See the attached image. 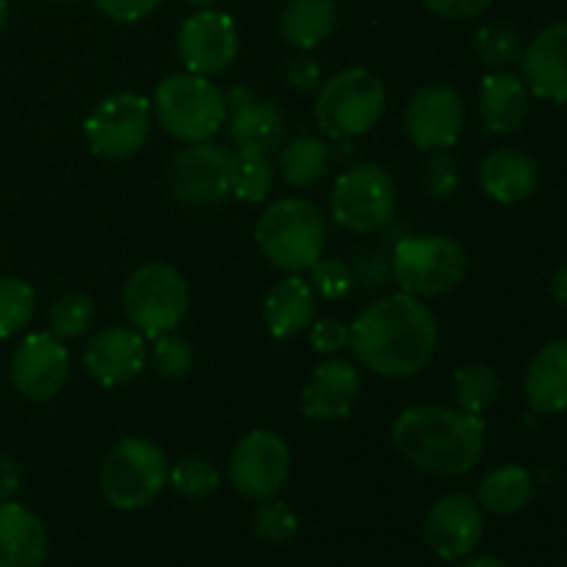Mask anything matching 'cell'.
Returning <instances> with one entry per match:
<instances>
[{
	"label": "cell",
	"instance_id": "d6a6232c",
	"mask_svg": "<svg viewBox=\"0 0 567 567\" xmlns=\"http://www.w3.org/2000/svg\"><path fill=\"white\" fill-rule=\"evenodd\" d=\"M94 299L83 291H66L50 308L48 321L50 332L61 341H72V338H81L83 332H89V327L94 324Z\"/></svg>",
	"mask_w": 567,
	"mask_h": 567
},
{
	"label": "cell",
	"instance_id": "681fc988",
	"mask_svg": "<svg viewBox=\"0 0 567 567\" xmlns=\"http://www.w3.org/2000/svg\"><path fill=\"white\" fill-rule=\"evenodd\" d=\"M55 3H75V0H55Z\"/></svg>",
	"mask_w": 567,
	"mask_h": 567
},
{
	"label": "cell",
	"instance_id": "8fae6325",
	"mask_svg": "<svg viewBox=\"0 0 567 567\" xmlns=\"http://www.w3.org/2000/svg\"><path fill=\"white\" fill-rule=\"evenodd\" d=\"M169 194L183 208H214L233 197V150L210 142L186 144L172 155Z\"/></svg>",
	"mask_w": 567,
	"mask_h": 567
},
{
	"label": "cell",
	"instance_id": "7dc6e473",
	"mask_svg": "<svg viewBox=\"0 0 567 567\" xmlns=\"http://www.w3.org/2000/svg\"><path fill=\"white\" fill-rule=\"evenodd\" d=\"M6 22H9V0H0V31L6 28Z\"/></svg>",
	"mask_w": 567,
	"mask_h": 567
},
{
	"label": "cell",
	"instance_id": "ba28073f",
	"mask_svg": "<svg viewBox=\"0 0 567 567\" xmlns=\"http://www.w3.org/2000/svg\"><path fill=\"white\" fill-rule=\"evenodd\" d=\"M192 308V291L186 277L169 264H144L122 286V310L127 324L144 338H158L175 332L186 321Z\"/></svg>",
	"mask_w": 567,
	"mask_h": 567
},
{
	"label": "cell",
	"instance_id": "ffe728a7",
	"mask_svg": "<svg viewBox=\"0 0 567 567\" xmlns=\"http://www.w3.org/2000/svg\"><path fill=\"white\" fill-rule=\"evenodd\" d=\"M524 81L535 97L567 103V20L543 28L520 55Z\"/></svg>",
	"mask_w": 567,
	"mask_h": 567
},
{
	"label": "cell",
	"instance_id": "7bdbcfd3",
	"mask_svg": "<svg viewBox=\"0 0 567 567\" xmlns=\"http://www.w3.org/2000/svg\"><path fill=\"white\" fill-rule=\"evenodd\" d=\"M421 3L443 20H471V17L491 9L493 0H421Z\"/></svg>",
	"mask_w": 567,
	"mask_h": 567
},
{
	"label": "cell",
	"instance_id": "bcb514c9",
	"mask_svg": "<svg viewBox=\"0 0 567 567\" xmlns=\"http://www.w3.org/2000/svg\"><path fill=\"white\" fill-rule=\"evenodd\" d=\"M460 567H509V565L498 557H474V559H465Z\"/></svg>",
	"mask_w": 567,
	"mask_h": 567
},
{
	"label": "cell",
	"instance_id": "4dcf8cb0",
	"mask_svg": "<svg viewBox=\"0 0 567 567\" xmlns=\"http://www.w3.org/2000/svg\"><path fill=\"white\" fill-rule=\"evenodd\" d=\"M37 313V291L14 275H0V341L17 336Z\"/></svg>",
	"mask_w": 567,
	"mask_h": 567
},
{
	"label": "cell",
	"instance_id": "ee69618b",
	"mask_svg": "<svg viewBox=\"0 0 567 567\" xmlns=\"http://www.w3.org/2000/svg\"><path fill=\"white\" fill-rule=\"evenodd\" d=\"M22 487V468L14 457L0 454V502H11Z\"/></svg>",
	"mask_w": 567,
	"mask_h": 567
},
{
	"label": "cell",
	"instance_id": "3957f363",
	"mask_svg": "<svg viewBox=\"0 0 567 567\" xmlns=\"http://www.w3.org/2000/svg\"><path fill=\"white\" fill-rule=\"evenodd\" d=\"M255 244L271 266L288 275H302L310 271L316 260L324 258V214L310 199H275L255 225Z\"/></svg>",
	"mask_w": 567,
	"mask_h": 567
},
{
	"label": "cell",
	"instance_id": "d4e9b609",
	"mask_svg": "<svg viewBox=\"0 0 567 567\" xmlns=\"http://www.w3.org/2000/svg\"><path fill=\"white\" fill-rule=\"evenodd\" d=\"M524 396L540 415H557L567 410V338L546 343L532 358L524 377Z\"/></svg>",
	"mask_w": 567,
	"mask_h": 567
},
{
	"label": "cell",
	"instance_id": "7a4b0ae2",
	"mask_svg": "<svg viewBox=\"0 0 567 567\" xmlns=\"http://www.w3.org/2000/svg\"><path fill=\"white\" fill-rule=\"evenodd\" d=\"M393 446L413 468L441 480L471 474L487 446L485 421L460 408L415 404L393 421Z\"/></svg>",
	"mask_w": 567,
	"mask_h": 567
},
{
	"label": "cell",
	"instance_id": "ac0fdd59",
	"mask_svg": "<svg viewBox=\"0 0 567 567\" xmlns=\"http://www.w3.org/2000/svg\"><path fill=\"white\" fill-rule=\"evenodd\" d=\"M227 100V136L236 150H260L271 155L282 147L286 138V116L275 100L252 92L247 86H233Z\"/></svg>",
	"mask_w": 567,
	"mask_h": 567
},
{
	"label": "cell",
	"instance_id": "2e32d148",
	"mask_svg": "<svg viewBox=\"0 0 567 567\" xmlns=\"http://www.w3.org/2000/svg\"><path fill=\"white\" fill-rule=\"evenodd\" d=\"M482 532H485V515L480 502L468 493H446L426 513V543L432 554L446 563L468 557L480 546Z\"/></svg>",
	"mask_w": 567,
	"mask_h": 567
},
{
	"label": "cell",
	"instance_id": "74e56055",
	"mask_svg": "<svg viewBox=\"0 0 567 567\" xmlns=\"http://www.w3.org/2000/svg\"><path fill=\"white\" fill-rule=\"evenodd\" d=\"M460 181H463V172H460V164L449 153H432L430 161L424 166V186L432 197L449 199L460 188Z\"/></svg>",
	"mask_w": 567,
	"mask_h": 567
},
{
	"label": "cell",
	"instance_id": "c3c4849f",
	"mask_svg": "<svg viewBox=\"0 0 567 567\" xmlns=\"http://www.w3.org/2000/svg\"><path fill=\"white\" fill-rule=\"evenodd\" d=\"M188 6H194V9H210V6L216 3V0H186Z\"/></svg>",
	"mask_w": 567,
	"mask_h": 567
},
{
	"label": "cell",
	"instance_id": "9c48e42d",
	"mask_svg": "<svg viewBox=\"0 0 567 567\" xmlns=\"http://www.w3.org/2000/svg\"><path fill=\"white\" fill-rule=\"evenodd\" d=\"M330 216L354 236L385 230L396 216V183L380 164H358L341 172L330 192Z\"/></svg>",
	"mask_w": 567,
	"mask_h": 567
},
{
	"label": "cell",
	"instance_id": "9a60e30c",
	"mask_svg": "<svg viewBox=\"0 0 567 567\" xmlns=\"http://www.w3.org/2000/svg\"><path fill=\"white\" fill-rule=\"evenodd\" d=\"M70 349L53 332H31L11 354V385L28 402H50L70 380Z\"/></svg>",
	"mask_w": 567,
	"mask_h": 567
},
{
	"label": "cell",
	"instance_id": "d6986e66",
	"mask_svg": "<svg viewBox=\"0 0 567 567\" xmlns=\"http://www.w3.org/2000/svg\"><path fill=\"white\" fill-rule=\"evenodd\" d=\"M360 371L358 365L343 358H327L319 363L305 382L302 410L310 421L319 424H336L352 415L354 404L360 399Z\"/></svg>",
	"mask_w": 567,
	"mask_h": 567
},
{
	"label": "cell",
	"instance_id": "d590c367",
	"mask_svg": "<svg viewBox=\"0 0 567 567\" xmlns=\"http://www.w3.org/2000/svg\"><path fill=\"white\" fill-rule=\"evenodd\" d=\"M153 349H150V363L153 371L164 380H183L188 371L194 369V347L186 336L181 332H164V336L153 338Z\"/></svg>",
	"mask_w": 567,
	"mask_h": 567
},
{
	"label": "cell",
	"instance_id": "f1b7e54d",
	"mask_svg": "<svg viewBox=\"0 0 567 567\" xmlns=\"http://www.w3.org/2000/svg\"><path fill=\"white\" fill-rule=\"evenodd\" d=\"M502 393V377L493 365L471 363L460 365L452 377V396L460 410L471 415H482L498 402Z\"/></svg>",
	"mask_w": 567,
	"mask_h": 567
},
{
	"label": "cell",
	"instance_id": "cb8c5ba5",
	"mask_svg": "<svg viewBox=\"0 0 567 567\" xmlns=\"http://www.w3.org/2000/svg\"><path fill=\"white\" fill-rule=\"evenodd\" d=\"M316 319V291L305 277L288 275L277 280L264 297V324L280 341L297 338L313 324Z\"/></svg>",
	"mask_w": 567,
	"mask_h": 567
},
{
	"label": "cell",
	"instance_id": "e0dca14e",
	"mask_svg": "<svg viewBox=\"0 0 567 567\" xmlns=\"http://www.w3.org/2000/svg\"><path fill=\"white\" fill-rule=\"evenodd\" d=\"M150 363L147 338L133 327H105L83 349V369L100 388H122Z\"/></svg>",
	"mask_w": 567,
	"mask_h": 567
},
{
	"label": "cell",
	"instance_id": "52a82bcc",
	"mask_svg": "<svg viewBox=\"0 0 567 567\" xmlns=\"http://www.w3.org/2000/svg\"><path fill=\"white\" fill-rule=\"evenodd\" d=\"M391 275L410 297H443L468 275V252L452 236L410 233L393 244Z\"/></svg>",
	"mask_w": 567,
	"mask_h": 567
},
{
	"label": "cell",
	"instance_id": "484cf974",
	"mask_svg": "<svg viewBox=\"0 0 567 567\" xmlns=\"http://www.w3.org/2000/svg\"><path fill=\"white\" fill-rule=\"evenodd\" d=\"M338 25L336 0H288L277 20V33L297 50H313L332 37Z\"/></svg>",
	"mask_w": 567,
	"mask_h": 567
},
{
	"label": "cell",
	"instance_id": "f546056e",
	"mask_svg": "<svg viewBox=\"0 0 567 567\" xmlns=\"http://www.w3.org/2000/svg\"><path fill=\"white\" fill-rule=\"evenodd\" d=\"M277 169L271 155L260 150H236L233 153V197L241 203H264L275 188Z\"/></svg>",
	"mask_w": 567,
	"mask_h": 567
},
{
	"label": "cell",
	"instance_id": "4316f807",
	"mask_svg": "<svg viewBox=\"0 0 567 567\" xmlns=\"http://www.w3.org/2000/svg\"><path fill=\"white\" fill-rule=\"evenodd\" d=\"M535 496V476L524 465H498L491 468L476 485V502L485 513L515 515Z\"/></svg>",
	"mask_w": 567,
	"mask_h": 567
},
{
	"label": "cell",
	"instance_id": "277c9868",
	"mask_svg": "<svg viewBox=\"0 0 567 567\" xmlns=\"http://www.w3.org/2000/svg\"><path fill=\"white\" fill-rule=\"evenodd\" d=\"M153 116L177 142H210L225 127L227 100L210 78L175 72L155 86Z\"/></svg>",
	"mask_w": 567,
	"mask_h": 567
},
{
	"label": "cell",
	"instance_id": "5bb4252c",
	"mask_svg": "<svg viewBox=\"0 0 567 567\" xmlns=\"http://www.w3.org/2000/svg\"><path fill=\"white\" fill-rule=\"evenodd\" d=\"M465 127L463 94L449 83H426L404 109V131L419 150L441 153L460 142Z\"/></svg>",
	"mask_w": 567,
	"mask_h": 567
},
{
	"label": "cell",
	"instance_id": "ab89813d",
	"mask_svg": "<svg viewBox=\"0 0 567 567\" xmlns=\"http://www.w3.org/2000/svg\"><path fill=\"white\" fill-rule=\"evenodd\" d=\"M286 81L297 94H313L319 92L321 81V64L308 53V50H297L291 59L286 61Z\"/></svg>",
	"mask_w": 567,
	"mask_h": 567
},
{
	"label": "cell",
	"instance_id": "603a6c76",
	"mask_svg": "<svg viewBox=\"0 0 567 567\" xmlns=\"http://www.w3.org/2000/svg\"><path fill=\"white\" fill-rule=\"evenodd\" d=\"M48 557V529L28 507L0 502V567H42Z\"/></svg>",
	"mask_w": 567,
	"mask_h": 567
},
{
	"label": "cell",
	"instance_id": "5b68a950",
	"mask_svg": "<svg viewBox=\"0 0 567 567\" xmlns=\"http://www.w3.org/2000/svg\"><path fill=\"white\" fill-rule=\"evenodd\" d=\"M100 493L114 509L131 513L153 504L169 485V460L147 437H122L109 449L97 474Z\"/></svg>",
	"mask_w": 567,
	"mask_h": 567
},
{
	"label": "cell",
	"instance_id": "8d00e7d4",
	"mask_svg": "<svg viewBox=\"0 0 567 567\" xmlns=\"http://www.w3.org/2000/svg\"><path fill=\"white\" fill-rule=\"evenodd\" d=\"M354 282V269L341 258H321L310 266V288L327 302H343Z\"/></svg>",
	"mask_w": 567,
	"mask_h": 567
},
{
	"label": "cell",
	"instance_id": "e575fe53",
	"mask_svg": "<svg viewBox=\"0 0 567 567\" xmlns=\"http://www.w3.org/2000/svg\"><path fill=\"white\" fill-rule=\"evenodd\" d=\"M252 532L255 537H260L269 546H286V543H291L297 537L299 518L291 509V504L271 496L258 502V507H255Z\"/></svg>",
	"mask_w": 567,
	"mask_h": 567
},
{
	"label": "cell",
	"instance_id": "6da1fadb",
	"mask_svg": "<svg viewBox=\"0 0 567 567\" xmlns=\"http://www.w3.org/2000/svg\"><path fill=\"white\" fill-rule=\"evenodd\" d=\"M349 349L358 363L388 380H408L432 363L437 349V319L421 299L388 293L349 324Z\"/></svg>",
	"mask_w": 567,
	"mask_h": 567
},
{
	"label": "cell",
	"instance_id": "f35d334b",
	"mask_svg": "<svg viewBox=\"0 0 567 567\" xmlns=\"http://www.w3.org/2000/svg\"><path fill=\"white\" fill-rule=\"evenodd\" d=\"M308 341L319 354L336 358V354H341L343 349H349L352 330H349L347 321L341 319H321L308 327Z\"/></svg>",
	"mask_w": 567,
	"mask_h": 567
},
{
	"label": "cell",
	"instance_id": "7c38bea8",
	"mask_svg": "<svg viewBox=\"0 0 567 567\" xmlns=\"http://www.w3.org/2000/svg\"><path fill=\"white\" fill-rule=\"evenodd\" d=\"M291 474V449L277 432L252 430L236 443L227 460L233 491L252 502L277 496Z\"/></svg>",
	"mask_w": 567,
	"mask_h": 567
},
{
	"label": "cell",
	"instance_id": "7402d4cb",
	"mask_svg": "<svg viewBox=\"0 0 567 567\" xmlns=\"http://www.w3.org/2000/svg\"><path fill=\"white\" fill-rule=\"evenodd\" d=\"M480 186L493 203L518 205L540 186V169L535 158L515 147H498L480 164Z\"/></svg>",
	"mask_w": 567,
	"mask_h": 567
},
{
	"label": "cell",
	"instance_id": "83f0119b",
	"mask_svg": "<svg viewBox=\"0 0 567 567\" xmlns=\"http://www.w3.org/2000/svg\"><path fill=\"white\" fill-rule=\"evenodd\" d=\"M277 172L293 188H310L321 183L330 166V144L321 136L299 133L277 150Z\"/></svg>",
	"mask_w": 567,
	"mask_h": 567
},
{
	"label": "cell",
	"instance_id": "60d3db41",
	"mask_svg": "<svg viewBox=\"0 0 567 567\" xmlns=\"http://www.w3.org/2000/svg\"><path fill=\"white\" fill-rule=\"evenodd\" d=\"M164 0H94L100 11L114 22H138L153 14Z\"/></svg>",
	"mask_w": 567,
	"mask_h": 567
},
{
	"label": "cell",
	"instance_id": "f6af8a7d",
	"mask_svg": "<svg viewBox=\"0 0 567 567\" xmlns=\"http://www.w3.org/2000/svg\"><path fill=\"white\" fill-rule=\"evenodd\" d=\"M551 297L557 299L559 305H565V308H567V264L563 266V269L557 271V275H554V280H551Z\"/></svg>",
	"mask_w": 567,
	"mask_h": 567
},
{
	"label": "cell",
	"instance_id": "836d02e7",
	"mask_svg": "<svg viewBox=\"0 0 567 567\" xmlns=\"http://www.w3.org/2000/svg\"><path fill=\"white\" fill-rule=\"evenodd\" d=\"M474 50L482 64L493 70H509L524 55V39L509 25H482L474 37Z\"/></svg>",
	"mask_w": 567,
	"mask_h": 567
},
{
	"label": "cell",
	"instance_id": "4fadbf2b",
	"mask_svg": "<svg viewBox=\"0 0 567 567\" xmlns=\"http://www.w3.org/2000/svg\"><path fill=\"white\" fill-rule=\"evenodd\" d=\"M238 44V28L225 11L197 9L177 28V55L194 75L214 78L230 70Z\"/></svg>",
	"mask_w": 567,
	"mask_h": 567
},
{
	"label": "cell",
	"instance_id": "1f68e13d",
	"mask_svg": "<svg viewBox=\"0 0 567 567\" xmlns=\"http://www.w3.org/2000/svg\"><path fill=\"white\" fill-rule=\"evenodd\" d=\"M219 468L208 457H183L169 465V485L186 502H205L219 491Z\"/></svg>",
	"mask_w": 567,
	"mask_h": 567
},
{
	"label": "cell",
	"instance_id": "8992f818",
	"mask_svg": "<svg viewBox=\"0 0 567 567\" xmlns=\"http://www.w3.org/2000/svg\"><path fill=\"white\" fill-rule=\"evenodd\" d=\"M385 105V83L365 66H349L321 83L313 116L327 138L349 142L369 133L380 122Z\"/></svg>",
	"mask_w": 567,
	"mask_h": 567
},
{
	"label": "cell",
	"instance_id": "30bf717a",
	"mask_svg": "<svg viewBox=\"0 0 567 567\" xmlns=\"http://www.w3.org/2000/svg\"><path fill=\"white\" fill-rule=\"evenodd\" d=\"M153 120V103L144 94L116 92L94 105L83 122V138L97 158H131L147 144Z\"/></svg>",
	"mask_w": 567,
	"mask_h": 567
},
{
	"label": "cell",
	"instance_id": "44dd1931",
	"mask_svg": "<svg viewBox=\"0 0 567 567\" xmlns=\"http://www.w3.org/2000/svg\"><path fill=\"white\" fill-rule=\"evenodd\" d=\"M529 86L509 70H493L482 78L476 114L482 125L496 136L515 133L529 116Z\"/></svg>",
	"mask_w": 567,
	"mask_h": 567
},
{
	"label": "cell",
	"instance_id": "b9f144b4",
	"mask_svg": "<svg viewBox=\"0 0 567 567\" xmlns=\"http://www.w3.org/2000/svg\"><path fill=\"white\" fill-rule=\"evenodd\" d=\"M388 277H391V258H382L377 249H363V252L358 255L354 280L363 282L365 288H382Z\"/></svg>",
	"mask_w": 567,
	"mask_h": 567
}]
</instances>
